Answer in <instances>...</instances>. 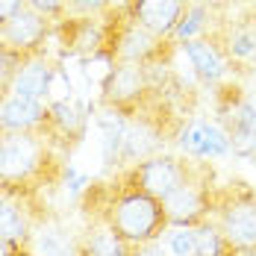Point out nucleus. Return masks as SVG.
I'll return each instance as SVG.
<instances>
[{"mask_svg":"<svg viewBox=\"0 0 256 256\" xmlns=\"http://www.w3.org/2000/svg\"><path fill=\"white\" fill-rule=\"evenodd\" d=\"M0 256H36V254H32V248L15 244L9 238H0Z\"/></svg>","mask_w":256,"mask_h":256,"instance_id":"27","label":"nucleus"},{"mask_svg":"<svg viewBox=\"0 0 256 256\" xmlns=\"http://www.w3.org/2000/svg\"><path fill=\"white\" fill-rule=\"evenodd\" d=\"M192 232H194V256H242L215 218H209L206 224L194 227Z\"/></svg>","mask_w":256,"mask_h":256,"instance_id":"19","label":"nucleus"},{"mask_svg":"<svg viewBox=\"0 0 256 256\" xmlns=\"http://www.w3.org/2000/svg\"><path fill=\"white\" fill-rule=\"evenodd\" d=\"M53 77H56V65H53L44 53L26 56L24 65H21L18 74H15L12 94H15V98H30V100H44L48 92H50Z\"/></svg>","mask_w":256,"mask_h":256,"instance_id":"15","label":"nucleus"},{"mask_svg":"<svg viewBox=\"0 0 256 256\" xmlns=\"http://www.w3.org/2000/svg\"><path fill=\"white\" fill-rule=\"evenodd\" d=\"M80 215L86 224H106L127 248L162 242L168 232L165 204L144 192L124 168L109 180H92L80 194Z\"/></svg>","mask_w":256,"mask_h":256,"instance_id":"1","label":"nucleus"},{"mask_svg":"<svg viewBox=\"0 0 256 256\" xmlns=\"http://www.w3.org/2000/svg\"><path fill=\"white\" fill-rule=\"evenodd\" d=\"M71 174L68 156L38 132L0 127V186L44 192L62 186Z\"/></svg>","mask_w":256,"mask_h":256,"instance_id":"2","label":"nucleus"},{"mask_svg":"<svg viewBox=\"0 0 256 256\" xmlns=\"http://www.w3.org/2000/svg\"><path fill=\"white\" fill-rule=\"evenodd\" d=\"M180 144H182L186 156H192V159H212V156H221L230 150V138L224 136V130L215 124H206V121L186 124Z\"/></svg>","mask_w":256,"mask_h":256,"instance_id":"17","label":"nucleus"},{"mask_svg":"<svg viewBox=\"0 0 256 256\" xmlns=\"http://www.w3.org/2000/svg\"><path fill=\"white\" fill-rule=\"evenodd\" d=\"M165 68H148V65H132V62H118L109 68V74L100 86V106L112 109L118 115H130L148 100H154L162 92L156 74Z\"/></svg>","mask_w":256,"mask_h":256,"instance_id":"9","label":"nucleus"},{"mask_svg":"<svg viewBox=\"0 0 256 256\" xmlns=\"http://www.w3.org/2000/svg\"><path fill=\"white\" fill-rule=\"evenodd\" d=\"M127 256H168L162 250V244L159 242H150V244H138V248H130Z\"/></svg>","mask_w":256,"mask_h":256,"instance_id":"28","label":"nucleus"},{"mask_svg":"<svg viewBox=\"0 0 256 256\" xmlns=\"http://www.w3.org/2000/svg\"><path fill=\"white\" fill-rule=\"evenodd\" d=\"M198 162L186 154H156L150 159H142L136 165H127L130 177L136 180L144 192H150L154 198L165 200L177 192L180 186H186L188 180L198 174Z\"/></svg>","mask_w":256,"mask_h":256,"instance_id":"11","label":"nucleus"},{"mask_svg":"<svg viewBox=\"0 0 256 256\" xmlns=\"http://www.w3.org/2000/svg\"><path fill=\"white\" fill-rule=\"evenodd\" d=\"M124 15L159 38H171L192 9V0H124Z\"/></svg>","mask_w":256,"mask_h":256,"instance_id":"12","label":"nucleus"},{"mask_svg":"<svg viewBox=\"0 0 256 256\" xmlns=\"http://www.w3.org/2000/svg\"><path fill=\"white\" fill-rule=\"evenodd\" d=\"M218 192L221 186L215 182V168L209 159L198 162V174L188 180L186 186H180L171 198H165V215H168V224L171 227H186V230H194L206 224L215 209H218Z\"/></svg>","mask_w":256,"mask_h":256,"instance_id":"5","label":"nucleus"},{"mask_svg":"<svg viewBox=\"0 0 256 256\" xmlns=\"http://www.w3.org/2000/svg\"><path fill=\"white\" fill-rule=\"evenodd\" d=\"M124 130H121V156H118V168L136 165L142 159H150L156 154H165V148L171 142H180L186 118L177 115V109L165 100V94L159 92L154 100L138 106L136 112L121 115Z\"/></svg>","mask_w":256,"mask_h":256,"instance_id":"3","label":"nucleus"},{"mask_svg":"<svg viewBox=\"0 0 256 256\" xmlns=\"http://www.w3.org/2000/svg\"><path fill=\"white\" fill-rule=\"evenodd\" d=\"M53 221V212L42 192L0 186V238L32 248L36 232Z\"/></svg>","mask_w":256,"mask_h":256,"instance_id":"6","label":"nucleus"},{"mask_svg":"<svg viewBox=\"0 0 256 256\" xmlns=\"http://www.w3.org/2000/svg\"><path fill=\"white\" fill-rule=\"evenodd\" d=\"M127 244L106 224H86V230L74 242V256H127Z\"/></svg>","mask_w":256,"mask_h":256,"instance_id":"18","label":"nucleus"},{"mask_svg":"<svg viewBox=\"0 0 256 256\" xmlns=\"http://www.w3.org/2000/svg\"><path fill=\"white\" fill-rule=\"evenodd\" d=\"M53 21L48 18H42L38 12H32V9H21L15 18H9L6 24L0 26V44H9V48H15V50L21 53H44V42L50 38L53 32Z\"/></svg>","mask_w":256,"mask_h":256,"instance_id":"14","label":"nucleus"},{"mask_svg":"<svg viewBox=\"0 0 256 256\" xmlns=\"http://www.w3.org/2000/svg\"><path fill=\"white\" fill-rule=\"evenodd\" d=\"M182 50L192 62V71L194 77L200 80L204 86H221V80L227 74V62L221 50L206 38V36H194V38H186L182 42Z\"/></svg>","mask_w":256,"mask_h":256,"instance_id":"16","label":"nucleus"},{"mask_svg":"<svg viewBox=\"0 0 256 256\" xmlns=\"http://www.w3.org/2000/svg\"><path fill=\"white\" fill-rule=\"evenodd\" d=\"M36 238H38L44 256H74V242L77 238H71L62 227H56V221L44 224L42 230L36 232Z\"/></svg>","mask_w":256,"mask_h":256,"instance_id":"21","label":"nucleus"},{"mask_svg":"<svg viewBox=\"0 0 256 256\" xmlns=\"http://www.w3.org/2000/svg\"><path fill=\"white\" fill-rule=\"evenodd\" d=\"M24 6H26V0H0V26L6 24L9 18H15Z\"/></svg>","mask_w":256,"mask_h":256,"instance_id":"26","label":"nucleus"},{"mask_svg":"<svg viewBox=\"0 0 256 256\" xmlns=\"http://www.w3.org/2000/svg\"><path fill=\"white\" fill-rule=\"evenodd\" d=\"M194 6H204L209 12H215V15H230V9L236 6H248L250 0H192Z\"/></svg>","mask_w":256,"mask_h":256,"instance_id":"25","label":"nucleus"},{"mask_svg":"<svg viewBox=\"0 0 256 256\" xmlns=\"http://www.w3.org/2000/svg\"><path fill=\"white\" fill-rule=\"evenodd\" d=\"M254 6H256V3H254Z\"/></svg>","mask_w":256,"mask_h":256,"instance_id":"29","label":"nucleus"},{"mask_svg":"<svg viewBox=\"0 0 256 256\" xmlns=\"http://www.w3.org/2000/svg\"><path fill=\"white\" fill-rule=\"evenodd\" d=\"M26 9L38 12L42 18H48L53 24H62L71 12H68V0H26Z\"/></svg>","mask_w":256,"mask_h":256,"instance_id":"23","label":"nucleus"},{"mask_svg":"<svg viewBox=\"0 0 256 256\" xmlns=\"http://www.w3.org/2000/svg\"><path fill=\"white\" fill-rule=\"evenodd\" d=\"M215 115L236 154H256V100L248 98L238 82L215 86Z\"/></svg>","mask_w":256,"mask_h":256,"instance_id":"10","label":"nucleus"},{"mask_svg":"<svg viewBox=\"0 0 256 256\" xmlns=\"http://www.w3.org/2000/svg\"><path fill=\"white\" fill-rule=\"evenodd\" d=\"M0 127L3 130H24V132H38L56 148V127H53L50 103L30 100V98H9L0 106Z\"/></svg>","mask_w":256,"mask_h":256,"instance_id":"13","label":"nucleus"},{"mask_svg":"<svg viewBox=\"0 0 256 256\" xmlns=\"http://www.w3.org/2000/svg\"><path fill=\"white\" fill-rule=\"evenodd\" d=\"M115 9V0H68V12L77 18H106Z\"/></svg>","mask_w":256,"mask_h":256,"instance_id":"22","label":"nucleus"},{"mask_svg":"<svg viewBox=\"0 0 256 256\" xmlns=\"http://www.w3.org/2000/svg\"><path fill=\"white\" fill-rule=\"evenodd\" d=\"M30 53H21L9 44H0V106L12 98V86H15V74L24 65V59ZM36 56V53H32Z\"/></svg>","mask_w":256,"mask_h":256,"instance_id":"20","label":"nucleus"},{"mask_svg":"<svg viewBox=\"0 0 256 256\" xmlns=\"http://www.w3.org/2000/svg\"><path fill=\"white\" fill-rule=\"evenodd\" d=\"M224 236L236 244L242 256H256V192L242 182L230 180L218 192V209L212 215Z\"/></svg>","mask_w":256,"mask_h":256,"instance_id":"8","label":"nucleus"},{"mask_svg":"<svg viewBox=\"0 0 256 256\" xmlns=\"http://www.w3.org/2000/svg\"><path fill=\"white\" fill-rule=\"evenodd\" d=\"M168 248L174 256H194V232L186 227H168Z\"/></svg>","mask_w":256,"mask_h":256,"instance_id":"24","label":"nucleus"},{"mask_svg":"<svg viewBox=\"0 0 256 256\" xmlns=\"http://www.w3.org/2000/svg\"><path fill=\"white\" fill-rule=\"evenodd\" d=\"M206 36L227 62V71L236 74H256V6H248L236 18L218 15Z\"/></svg>","mask_w":256,"mask_h":256,"instance_id":"7","label":"nucleus"},{"mask_svg":"<svg viewBox=\"0 0 256 256\" xmlns=\"http://www.w3.org/2000/svg\"><path fill=\"white\" fill-rule=\"evenodd\" d=\"M174 38H159L154 32L132 24L124 9L115 6L100 24V44L94 56L106 59L109 65L132 62V65H148V68H168L174 59Z\"/></svg>","mask_w":256,"mask_h":256,"instance_id":"4","label":"nucleus"}]
</instances>
